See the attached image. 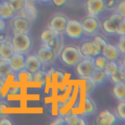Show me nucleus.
<instances>
[{"instance_id":"obj_1","label":"nucleus","mask_w":125,"mask_h":125,"mask_svg":"<svg viewBox=\"0 0 125 125\" xmlns=\"http://www.w3.org/2000/svg\"><path fill=\"white\" fill-rule=\"evenodd\" d=\"M10 42L15 52L20 53L27 52L31 44V38L26 32L15 31L12 35Z\"/></svg>"},{"instance_id":"obj_2","label":"nucleus","mask_w":125,"mask_h":125,"mask_svg":"<svg viewBox=\"0 0 125 125\" xmlns=\"http://www.w3.org/2000/svg\"><path fill=\"white\" fill-rule=\"evenodd\" d=\"M60 57L62 61L69 65L76 64L81 59L79 51L75 47L72 45L66 46L62 49Z\"/></svg>"},{"instance_id":"obj_3","label":"nucleus","mask_w":125,"mask_h":125,"mask_svg":"<svg viewBox=\"0 0 125 125\" xmlns=\"http://www.w3.org/2000/svg\"><path fill=\"white\" fill-rule=\"evenodd\" d=\"M95 67L93 59L85 58L81 59L76 63L75 70L79 76L87 78L90 76Z\"/></svg>"},{"instance_id":"obj_4","label":"nucleus","mask_w":125,"mask_h":125,"mask_svg":"<svg viewBox=\"0 0 125 125\" xmlns=\"http://www.w3.org/2000/svg\"><path fill=\"white\" fill-rule=\"evenodd\" d=\"M123 18L118 13L113 14L105 19L102 23L104 30L108 33L116 32L117 29Z\"/></svg>"},{"instance_id":"obj_5","label":"nucleus","mask_w":125,"mask_h":125,"mask_svg":"<svg viewBox=\"0 0 125 125\" xmlns=\"http://www.w3.org/2000/svg\"><path fill=\"white\" fill-rule=\"evenodd\" d=\"M65 31L69 37L73 39L79 38L83 32L81 22L74 20L67 21Z\"/></svg>"},{"instance_id":"obj_6","label":"nucleus","mask_w":125,"mask_h":125,"mask_svg":"<svg viewBox=\"0 0 125 125\" xmlns=\"http://www.w3.org/2000/svg\"><path fill=\"white\" fill-rule=\"evenodd\" d=\"M11 26L16 32H26L30 28V21L22 16H18L12 20Z\"/></svg>"},{"instance_id":"obj_7","label":"nucleus","mask_w":125,"mask_h":125,"mask_svg":"<svg viewBox=\"0 0 125 125\" xmlns=\"http://www.w3.org/2000/svg\"><path fill=\"white\" fill-rule=\"evenodd\" d=\"M67 20L63 16L57 15L52 17L49 22L50 28L58 33L65 30Z\"/></svg>"},{"instance_id":"obj_8","label":"nucleus","mask_w":125,"mask_h":125,"mask_svg":"<svg viewBox=\"0 0 125 125\" xmlns=\"http://www.w3.org/2000/svg\"><path fill=\"white\" fill-rule=\"evenodd\" d=\"M87 12L90 15L95 16L99 15L104 9V0H86L85 2Z\"/></svg>"},{"instance_id":"obj_9","label":"nucleus","mask_w":125,"mask_h":125,"mask_svg":"<svg viewBox=\"0 0 125 125\" xmlns=\"http://www.w3.org/2000/svg\"><path fill=\"white\" fill-rule=\"evenodd\" d=\"M116 121L115 116L108 110L100 112L95 120L96 124L97 125H112Z\"/></svg>"},{"instance_id":"obj_10","label":"nucleus","mask_w":125,"mask_h":125,"mask_svg":"<svg viewBox=\"0 0 125 125\" xmlns=\"http://www.w3.org/2000/svg\"><path fill=\"white\" fill-rule=\"evenodd\" d=\"M8 60L12 71L19 72L25 68V58L23 53L15 52Z\"/></svg>"},{"instance_id":"obj_11","label":"nucleus","mask_w":125,"mask_h":125,"mask_svg":"<svg viewBox=\"0 0 125 125\" xmlns=\"http://www.w3.org/2000/svg\"><path fill=\"white\" fill-rule=\"evenodd\" d=\"M36 56L42 62L51 61L54 56V51L47 45L39 46L36 50Z\"/></svg>"},{"instance_id":"obj_12","label":"nucleus","mask_w":125,"mask_h":125,"mask_svg":"<svg viewBox=\"0 0 125 125\" xmlns=\"http://www.w3.org/2000/svg\"><path fill=\"white\" fill-rule=\"evenodd\" d=\"M41 62L34 55L28 56L25 58V69L32 74L34 73L41 69Z\"/></svg>"},{"instance_id":"obj_13","label":"nucleus","mask_w":125,"mask_h":125,"mask_svg":"<svg viewBox=\"0 0 125 125\" xmlns=\"http://www.w3.org/2000/svg\"><path fill=\"white\" fill-rule=\"evenodd\" d=\"M81 24L83 31L91 34L94 33L98 28L99 22L97 19L93 16L85 17L81 21Z\"/></svg>"},{"instance_id":"obj_14","label":"nucleus","mask_w":125,"mask_h":125,"mask_svg":"<svg viewBox=\"0 0 125 125\" xmlns=\"http://www.w3.org/2000/svg\"><path fill=\"white\" fill-rule=\"evenodd\" d=\"M120 52L117 47L107 43L102 46L101 54L106 58L108 61H115L119 58Z\"/></svg>"},{"instance_id":"obj_15","label":"nucleus","mask_w":125,"mask_h":125,"mask_svg":"<svg viewBox=\"0 0 125 125\" xmlns=\"http://www.w3.org/2000/svg\"><path fill=\"white\" fill-rule=\"evenodd\" d=\"M15 52L10 43L4 41L0 42V58L1 59L9 60Z\"/></svg>"},{"instance_id":"obj_16","label":"nucleus","mask_w":125,"mask_h":125,"mask_svg":"<svg viewBox=\"0 0 125 125\" xmlns=\"http://www.w3.org/2000/svg\"><path fill=\"white\" fill-rule=\"evenodd\" d=\"M79 51L81 55L86 57H93L95 52V45L93 41H85L79 45Z\"/></svg>"},{"instance_id":"obj_17","label":"nucleus","mask_w":125,"mask_h":125,"mask_svg":"<svg viewBox=\"0 0 125 125\" xmlns=\"http://www.w3.org/2000/svg\"><path fill=\"white\" fill-rule=\"evenodd\" d=\"M15 11L8 2L4 1L0 4V18L6 20L11 18L14 15Z\"/></svg>"},{"instance_id":"obj_18","label":"nucleus","mask_w":125,"mask_h":125,"mask_svg":"<svg viewBox=\"0 0 125 125\" xmlns=\"http://www.w3.org/2000/svg\"><path fill=\"white\" fill-rule=\"evenodd\" d=\"M112 92L114 96L117 99L122 100L125 99V83L121 82L115 83Z\"/></svg>"},{"instance_id":"obj_19","label":"nucleus","mask_w":125,"mask_h":125,"mask_svg":"<svg viewBox=\"0 0 125 125\" xmlns=\"http://www.w3.org/2000/svg\"><path fill=\"white\" fill-rule=\"evenodd\" d=\"M21 10L22 16L28 19L29 21L34 20L36 16V8L31 4H25Z\"/></svg>"},{"instance_id":"obj_20","label":"nucleus","mask_w":125,"mask_h":125,"mask_svg":"<svg viewBox=\"0 0 125 125\" xmlns=\"http://www.w3.org/2000/svg\"><path fill=\"white\" fill-rule=\"evenodd\" d=\"M57 34V33L53 31L50 28H47L43 29L41 32L39 37L40 40L47 44L49 42L54 39Z\"/></svg>"},{"instance_id":"obj_21","label":"nucleus","mask_w":125,"mask_h":125,"mask_svg":"<svg viewBox=\"0 0 125 125\" xmlns=\"http://www.w3.org/2000/svg\"><path fill=\"white\" fill-rule=\"evenodd\" d=\"M105 76L103 70L95 67L89 78L94 84H99L104 81Z\"/></svg>"},{"instance_id":"obj_22","label":"nucleus","mask_w":125,"mask_h":125,"mask_svg":"<svg viewBox=\"0 0 125 125\" xmlns=\"http://www.w3.org/2000/svg\"><path fill=\"white\" fill-rule=\"evenodd\" d=\"M12 71L8 60H0V78H6Z\"/></svg>"},{"instance_id":"obj_23","label":"nucleus","mask_w":125,"mask_h":125,"mask_svg":"<svg viewBox=\"0 0 125 125\" xmlns=\"http://www.w3.org/2000/svg\"><path fill=\"white\" fill-rule=\"evenodd\" d=\"M119 67L115 61H108L106 63L103 71L105 75L111 76L115 74L118 71Z\"/></svg>"},{"instance_id":"obj_24","label":"nucleus","mask_w":125,"mask_h":125,"mask_svg":"<svg viewBox=\"0 0 125 125\" xmlns=\"http://www.w3.org/2000/svg\"><path fill=\"white\" fill-rule=\"evenodd\" d=\"M48 73L42 70H39L33 74L32 82H40L42 85H44L46 82Z\"/></svg>"},{"instance_id":"obj_25","label":"nucleus","mask_w":125,"mask_h":125,"mask_svg":"<svg viewBox=\"0 0 125 125\" xmlns=\"http://www.w3.org/2000/svg\"><path fill=\"white\" fill-rule=\"evenodd\" d=\"M108 60L102 55H98L93 59L95 67L97 68L103 70Z\"/></svg>"},{"instance_id":"obj_26","label":"nucleus","mask_w":125,"mask_h":125,"mask_svg":"<svg viewBox=\"0 0 125 125\" xmlns=\"http://www.w3.org/2000/svg\"><path fill=\"white\" fill-rule=\"evenodd\" d=\"M17 76L19 81H24L25 82H32L33 74L27 71L25 68L19 72Z\"/></svg>"},{"instance_id":"obj_27","label":"nucleus","mask_w":125,"mask_h":125,"mask_svg":"<svg viewBox=\"0 0 125 125\" xmlns=\"http://www.w3.org/2000/svg\"><path fill=\"white\" fill-rule=\"evenodd\" d=\"M66 124L70 125H76L78 124L79 117L75 113H73L72 112H68L64 117Z\"/></svg>"},{"instance_id":"obj_28","label":"nucleus","mask_w":125,"mask_h":125,"mask_svg":"<svg viewBox=\"0 0 125 125\" xmlns=\"http://www.w3.org/2000/svg\"><path fill=\"white\" fill-rule=\"evenodd\" d=\"M84 106L83 108L84 114H90L94 110V104L92 100L88 97H86L84 100Z\"/></svg>"},{"instance_id":"obj_29","label":"nucleus","mask_w":125,"mask_h":125,"mask_svg":"<svg viewBox=\"0 0 125 125\" xmlns=\"http://www.w3.org/2000/svg\"><path fill=\"white\" fill-rule=\"evenodd\" d=\"M112 81L115 83L124 81V69L119 68L117 72L114 75L110 76Z\"/></svg>"},{"instance_id":"obj_30","label":"nucleus","mask_w":125,"mask_h":125,"mask_svg":"<svg viewBox=\"0 0 125 125\" xmlns=\"http://www.w3.org/2000/svg\"><path fill=\"white\" fill-rule=\"evenodd\" d=\"M8 1L15 12L21 10L25 4V0H8Z\"/></svg>"},{"instance_id":"obj_31","label":"nucleus","mask_w":125,"mask_h":125,"mask_svg":"<svg viewBox=\"0 0 125 125\" xmlns=\"http://www.w3.org/2000/svg\"><path fill=\"white\" fill-rule=\"evenodd\" d=\"M116 110L119 116L125 120V100H122L117 104Z\"/></svg>"},{"instance_id":"obj_32","label":"nucleus","mask_w":125,"mask_h":125,"mask_svg":"<svg viewBox=\"0 0 125 125\" xmlns=\"http://www.w3.org/2000/svg\"><path fill=\"white\" fill-rule=\"evenodd\" d=\"M117 13L125 18V0H122L119 1L116 5Z\"/></svg>"},{"instance_id":"obj_33","label":"nucleus","mask_w":125,"mask_h":125,"mask_svg":"<svg viewBox=\"0 0 125 125\" xmlns=\"http://www.w3.org/2000/svg\"><path fill=\"white\" fill-rule=\"evenodd\" d=\"M118 48L120 52L125 54V36L121 35L119 39Z\"/></svg>"},{"instance_id":"obj_34","label":"nucleus","mask_w":125,"mask_h":125,"mask_svg":"<svg viewBox=\"0 0 125 125\" xmlns=\"http://www.w3.org/2000/svg\"><path fill=\"white\" fill-rule=\"evenodd\" d=\"M22 88L20 86H11L7 91V94L10 95H18L21 94Z\"/></svg>"},{"instance_id":"obj_35","label":"nucleus","mask_w":125,"mask_h":125,"mask_svg":"<svg viewBox=\"0 0 125 125\" xmlns=\"http://www.w3.org/2000/svg\"><path fill=\"white\" fill-rule=\"evenodd\" d=\"M116 32L121 35L125 36V18H123L120 23L117 29Z\"/></svg>"},{"instance_id":"obj_36","label":"nucleus","mask_w":125,"mask_h":125,"mask_svg":"<svg viewBox=\"0 0 125 125\" xmlns=\"http://www.w3.org/2000/svg\"><path fill=\"white\" fill-rule=\"evenodd\" d=\"M93 42L95 45V52L93 55V57H95L101 54L102 46L99 42L94 40H93Z\"/></svg>"},{"instance_id":"obj_37","label":"nucleus","mask_w":125,"mask_h":125,"mask_svg":"<svg viewBox=\"0 0 125 125\" xmlns=\"http://www.w3.org/2000/svg\"><path fill=\"white\" fill-rule=\"evenodd\" d=\"M94 83L90 80V78L86 79L85 81V91L86 92H90L92 89Z\"/></svg>"},{"instance_id":"obj_38","label":"nucleus","mask_w":125,"mask_h":125,"mask_svg":"<svg viewBox=\"0 0 125 125\" xmlns=\"http://www.w3.org/2000/svg\"><path fill=\"white\" fill-rule=\"evenodd\" d=\"M66 121L64 118L63 117H58L55 119L52 123L50 124L51 125H63L66 124Z\"/></svg>"},{"instance_id":"obj_39","label":"nucleus","mask_w":125,"mask_h":125,"mask_svg":"<svg viewBox=\"0 0 125 125\" xmlns=\"http://www.w3.org/2000/svg\"><path fill=\"white\" fill-rule=\"evenodd\" d=\"M55 74L56 76L57 82L58 83H61L64 78V73L60 71H56L55 72Z\"/></svg>"},{"instance_id":"obj_40","label":"nucleus","mask_w":125,"mask_h":125,"mask_svg":"<svg viewBox=\"0 0 125 125\" xmlns=\"http://www.w3.org/2000/svg\"><path fill=\"white\" fill-rule=\"evenodd\" d=\"M94 40L99 42L102 46H103L104 45L107 44V42L105 41V40L104 39H103L102 37L99 36H95Z\"/></svg>"},{"instance_id":"obj_41","label":"nucleus","mask_w":125,"mask_h":125,"mask_svg":"<svg viewBox=\"0 0 125 125\" xmlns=\"http://www.w3.org/2000/svg\"><path fill=\"white\" fill-rule=\"evenodd\" d=\"M51 0L53 4L57 7H60L63 6L67 2V0Z\"/></svg>"},{"instance_id":"obj_42","label":"nucleus","mask_w":125,"mask_h":125,"mask_svg":"<svg viewBox=\"0 0 125 125\" xmlns=\"http://www.w3.org/2000/svg\"><path fill=\"white\" fill-rule=\"evenodd\" d=\"M12 123L10 120L6 118H3L0 120V125H12Z\"/></svg>"},{"instance_id":"obj_43","label":"nucleus","mask_w":125,"mask_h":125,"mask_svg":"<svg viewBox=\"0 0 125 125\" xmlns=\"http://www.w3.org/2000/svg\"><path fill=\"white\" fill-rule=\"evenodd\" d=\"M116 2V0H108L106 3V6L108 8H111L115 5Z\"/></svg>"},{"instance_id":"obj_44","label":"nucleus","mask_w":125,"mask_h":125,"mask_svg":"<svg viewBox=\"0 0 125 125\" xmlns=\"http://www.w3.org/2000/svg\"><path fill=\"white\" fill-rule=\"evenodd\" d=\"M5 27V23L4 20L0 18V33L3 31Z\"/></svg>"},{"instance_id":"obj_45","label":"nucleus","mask_w":125,"mask_h":125,"mask_svg":"<svg viewBox=\"0 0 125 125\" xmlns=\"http://www.w3.org/2000/svg\"><path fill=\"white\" fill-rule=\"evenodd\" d=\"M7 107V105L6 104L4 103H0V114L3 113V109Z\"/></svg>"},{"instance_id":"obj_46","label":"nucleus","mask_w":125,"mask_h":125,"mask_svg":"<svg viewBox=\"0 0 125 125\" xmlns=\"http://www.w3.org/2000/svg\"><path fill=\"white\" fill-rule=\"evenodd\" d=\"M121 64L122 66L124 67V69H125V55L122 57L121 60Z\"/></svg>"},{"instance_id":"obj_47","label":"nucleus","mask_w":125,"mask_h":125,"mask_svg":"<svg viewBox=\"0 0 125 125\" xmlns=\"http://www.w3.org/2000/svg\"><path fill=\"white\" fill-rule=\"evenodd\" d=\"M78 125H85L86 123L84 121V119H83L82 118L79 117V122H78Z\"/></svg>"},{"instance_id":"obj_48","label":"nucleus","mask_w":125,"mask_h":125,"mask_svg":"<svg viewBox=\"0 0 125 125\" xmlns=\"http://www.w3.org/2000/svg\"><path fill=\"white\" fill-rule=\"evenodd\" d=\"M4 38H5V35L4 34L0 35V42H2Z\"/></svg>"},{"instance_id":"obj_49","label":"nucleus","mask_w":125,"mask_h":125,"mask_svg":"<svg viewBox=\"0 0 125 125\" xmlns=\"http://www.w3.org/2000/svg\"><path fill=\"white\" fill-rule=\"evenodd\" d=\"M124 82L125 83V69H124Z\"/></svg>"},{"instance_id":"obj_50","label":"nucleus","mask_w":125,"mask_h":125,"mask_svg":"<svg viewBox=\"0 0 125 125\" xmlns=\"http://www.w3.org/2000/svg\"><path fill=\"white\" fill-rule=\"evenodd\" d=\"M43 1H49L50 0H42Z\"/></svg>"},{"instance_id":"obj_51","label":"nucleus","mask_w":125,"mask_h":125,"mask_svg":"<svg viewBox=\"0 0 125 125\" xmlns=\"http://www.w3.org/2000/svg\"><path fill=\"white\" fill-rule=\"evenodd\" d=\"M30 1H35V0H29Z\"/></svg>"}]
</instances>
